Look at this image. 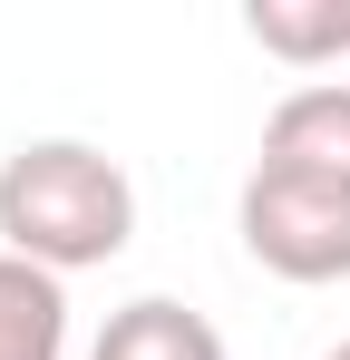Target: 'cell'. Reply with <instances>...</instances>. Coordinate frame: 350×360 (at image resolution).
I'll return each instance as SVG.
<instances>
[{
    "mask_svg": "<svg viewBox=\"0 0 350 360\" xmlns=\"http://www.w3.org/2000/svg\"><path fill=\"white\" fill-rule=\"evenodd\" d=\"M233 224H243V253L273 283H302V292L350 283V185L292 176V166H263L253 156V176L233 195Z\"/></svg>",
    "mask_w": 350,
    "mask_h": 360,
    "instance_id": "7a4b0ae2",
    "label": "cell"
},
{
    "mask_svg": "<svg viewBox=\"0 0 350 360\" xmlns=\"http://www.w3.org/2000/svg\"><path fill=\"white\" fill-rule=\"evenodd\" d=\"M0 360H68V283L0 253Z\"/></svg>",
    "mask_w": 350,
    "mask_h": 360,
    "instance_id": "5b68a950",
    "label": "cell"
},
{
    "mask_svg": "<svg viewBox=\"0 0 350 360\" xmlns=\"http://www.w3.org/2000/svg\"><path fill=\"white\" fill-rule=\"evenodd\" d=\"M263 166L350 185V78H302L283 108L263 117Z\"/></svg>",
    "mask_w": 350,
    "mask_h": 360,
    "instance_id": "3957f363",
    "label": "cell"
},
{
    "mask_svg": "<svg viewBox=\"0 0 350 360\" xmlns=\"http://www.w3.org/2000/svg\"><path fill=\"white\" fill-rule=\"evenodd\" d=\"M243 30L283 68H341L350 59V0H253Z\"/></svg>",
    "mask_w": 350,
    "mask_h": 360,
    "instance_id": "8992f818",
    "label": "cell"
},
{
    "mask_svg": "<svg viewBox=\"0 0 350 360\" xmlns=\"http://www.w3.org/2000/svg\"><path fill=\"white\" fill-rule=\"evenodd\" d=\"M136 243V185L88 136H30L0 156V253L39 273H98Z\"/></svg>",
    "mask_w": 350,
    "mask_h": 360,
    "instance_id": "6da1fadb",
    "label": "cell"
},
{
    "mask_svg": "<svg viewBox=\"0 0 350 360\" xmlns=\"http://www.w3.org/2000/svg\"><path fill=\"white\" fill-rule=\"evenodd\" d=\"M321 360H350V341H331V351H321Z\"/></svg>",
    "mask_w": 350,
    "mask_h": 360,
    "instance_id": "52a82bcc",
    "label": "cell"
},
{
    "mask_svg": "<svg viewBox=\"0 0 350 360\" xmlns=\"http://www.w3.org/2000/svg\"><path fill=\"white\" fill-rule=\"evenodd\" d=\"M88 360H224V331L205 311L166 302V292H136L127 311H108V331H98Z\"/></svg>",
    "mask_w": 350,
    "mask_h": 360,
    "instance_id": "277c9868",
    "label": "cell"
}]
</instances>
